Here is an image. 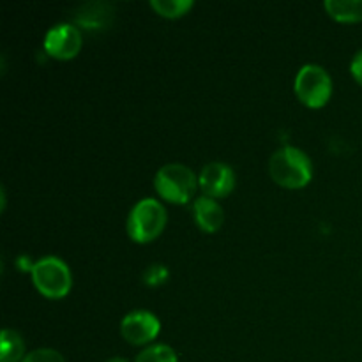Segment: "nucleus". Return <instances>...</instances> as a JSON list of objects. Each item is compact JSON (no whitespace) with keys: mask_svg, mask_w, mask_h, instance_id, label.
<instances>
[{"mask_svg":"<svg viewBox=\"0 0 362 362\" xmlns=\"http://www.w3.org/2000/svg\"><path fill=\"white\" fill-rule=\"evenodd\" d=\"M269 173L278 186L300 189L313 179V163L303 148L285 145L269 159Z\"/></svg>","mask_w":362,"mask_h":362,"instance_id":"1","label":"nucleus"},{"mask_svg":"<svg viewBox=\"0 0 362 362\" xmlns=\"http://www.w3.org/2000/svg\"><path fill=\"white\" fill-rule=\"evenodd\" d=\"M198 177L189 166L180 163H168L161 166L154 177L156 193L163 200L175 205H184L194 198L198 189Z\"/></svg>","mask_w":362,"mask_h":362,"instance_id":"2","label":"nucleus"},{"mask_svg":"<svg viewBox=\"0 0 362 362\" xmlns=\"http://www.w3.org/2000/svg\"><path fill=\"white\" fill-rule=\"evenodd\" d=\"M166 221H168V214L161 202L156 198H144L131 209L126 221V232L134 243L147 244L161 235Z\"/></svg>","mask_w":362,"mask_h":362,"instance_id":"3","label":"nucleus"},{"mask_svg":"<svg viewBox=\"0 0 362 362\" xmlns=\"http://www.w3.org/2000/svg\"><path fill=\"white\" fill-rule=\"evenodd\" d=\"M32 281L46 299H62L73 286L69 265L57 257H42L32 265Z\"/></svg>","mask_w":362,"mask_h":362,"instance_id":"4","label":"nucleus"},{"mask_svg":"<svg viewBox=\"0 0 362 362\" xmlns=\"http://www.w3.org/2000/svg\"><path fill=\"white\" fill-rule=\"evenodd\" d=\"M293 90L299 101L308 108H322L332 95V78L325 67L318 64H306L297 73Z\"/></svg>","mask_w":362,"mask_h":362,"instance_id":"5","label":"nucleus"},{"mask_svg":"<svg viewBox=\"0 0 362 362\" xmlns=\"http://www.w3.org/2000/svg\"><path fill=\"white\" fill-rule=\"evenodd\" d=\"M45 52L57 60H71L80 53L83 46L81 30L73 23H57L46 32Z\"/></svg>","mask_w":362,"mask_h":362,"instance_id":"6","label":"nucleus"},{"mask_svg":"<svg viewBox=\"0 0 362 362\" xmlns=\"http://www.w3.org/2000/svg\"><path fill=\"white\" fill-rule=\"evenodd\" d=\"M159 332H161V322L148 310H133L120 322V334L134 346L148 345L158 338Z\"/></svg>","mask_w":362,"mask_h":362,"instance_id":"7","label":"nucleus"},{"mask_svg":"<svg viewBox=\"0 0 362 362\" xmlns=\"http://www.w3.org/2000/svg\"><path fill=\"white\" fill-rule=\"evenodd\" d=\"M198 184L205 197L225 198L235 187V172L230 165L219 161L207 163L198 175Z\"/></svg>","mask_w":362,"mask_h":362,"instance_id":"8","label":"nucleus"},{"mask_svg":"<svg viewBox=\"0 0 362 362\" xmlns=\"http://www.w3.org/2000/svg\"><path fill=\"white\" fill-rule=\"evenodd\" d=\"M193 218L202 232L214 233L225 223V211L218 200L202 194L193 202Z\"/></svg>","mask_w":362,"mask_h":362,"instance_id":"9","label":"nucleus"},{"mask_svg":"<svg viewBox=\"0 0 362 362\" xmlns=\"http://www.w3.org/2000/svg\"><path fill=\"white\" fill-rule=\"evenodd\" d=\"M325 11L339 23H359L362 21V0H325Z\"/></svg>","mask_w":362,"mask_h":362,"instance_id":"10","label":"nucleus"},{"mask_svg":"<svg viewBox=\"0 0 362 362\" xmlns=\"http://www.w3.org/2000/svg\"><path fill=\"white\" fill-rule=\"evenodd\" d=\"M27 356L25 341L20 332L4 329L0 334V362H21Z\"/></svg>","mask_w":362,"mask_h":362,"instance_id":"11","label":"nucleus"},{"mask_svg":"<svg viewBox=\"0 0 362 362\" xmlns=\"http://www.w3.org/2000/svg\"><path fill=\"white\" fill-rule=\"evenodd\" d=\"M110 14L112 13H110L106 4H87V6L81 7L80 13H76V23L87 30H99V28L108 25Z\"/></svg>","mask_w":362,"mask_h":362,"instance_id":"12","label":"nucleus"},{"mask_svg":"<svg viewBox=\"0 0 362 362\" xmlns=\"http://www.w3.org/2000/svg\"><path fill=\"white\" fill-rule=\"evenodd\" d=\"M193 0H151V7L163 18H175L184 16L193 9Z\"/></svg>","mask_w":362,"mask_h":362,"instance_id":"13","label":"nucleus"},{"mask_svg":"<svg viewBox=\"0 0 362 362\" xmlns=\"http://www.w3.org/2000/svg\"><path fill=\"white\" fill-rule=\"evenodd\" d=\"M134 362H179V357L172 346L158 343L141 350Z\"/></svg>","mask_w":362,"mask_h":362,"instance_id":"14","label":"nucleus"},{"mask_svg":"<svg viewBox=\"0 0 362 362\" xmlns=\"http://www.w3.org/2000/svg\"><path fill=\"white\" fill-rule=\"evenodd\" d=\"M21 362H66L62 354L53 349H35L25 356Z\"/></svg>","mask_w":362,"mask_h":362,"instance_id":"15","label":"nucleus"},{"mask_svg":"<svg viewBox=\"0 0 362 362\" xmlns=\"http://www.w3.org/2000/svg\"><path fill=\"white\" fill-rule=\"evenodd\" d=\"M147 274L152 278H147L145 281L148 283V285H159V283H163L166 279V276H168V272H166V269L163 267V265H152V267H148Z\"/></svg>","mask_w":362,"mask_h":362,"instance_id":"16","label":"nucleus"},{"mask_svg":"<svg viewBox=\"0 0 362 362\" xmlns=\"http://www.w3.org/2000/svg\"><path fill=\"white\" fill-rule=\"evenodd\" d=\"M350 73H352L354 80L362 87V49L354 55L352 62H350Z\"/></svg>","mask_w":362,"mask_h":362,"instance_id":"17","label":"nucleus"},{"mask_svg":"<svg viewBox=\"0 0 362 362\" xmlns=\"http://www.w3.org/2000/svg\"><path fill=\"white\" fill-rule=\"evenodd\" d=\"M106 362H131V361L124 359V357H112V359H108Z\"/></svg>","mask_w":362,"mask_h":362,"instance_id":"18","label":"nucleus"}]
</instances>
